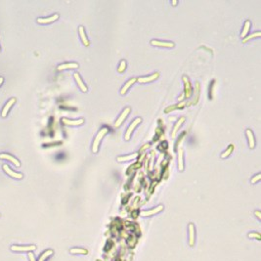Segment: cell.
<instances>
[{"label":"cell","instance_id":"1","mask_svg":"<svg viewBox=\"0 0 261 261\" xmlns=\"http://www.w3.org/2000/svg\"><path fill=\"white\" fill-rule=\"evenodd\" d=\"M109 129L108 127H103L100 129V131L98 132V134L96 135L95 139H94V142H93V146H92V151L93 153H96L98 151V147H99V144H100V141L103 139V137L106 135V134L108 133Z\"/></svg>","mask_w":261,"mask_h":261},{"label":"cell","instance_id":"2","mask_svg":"<svg viewBox=\"0 0 261 261\" xmlns=\"http://www.w3.org/2000/svg\"><path fill=\"white\" fill-rule=\"evenodd\" d=\"M141 121H142V119H141V117H137V118H135V119H134V121L130 123L129 127L127 128V130H126V133H125V136H124L125 140H129V139H130V135H131L132 131H133L134 128H135L136 126L141 122Z\"/></svg>","mask_w":261,"mask_h":261},{"label":"cell","instance_id":"3","mask_svg":"<svg viewBox=\"0 0 261 261\" xmlns=\"http://www.w3.org/2000/svg\"><path fill=\"white\" fill-rule=\"evenodd\" d=\"M35 249H36V246H35V245H26V246L12 245L11 246V250H13V251H27V252H31Z\"/></svg>","mask_w":261,"mask_h":261},{"label":"cell","instance_id":"4","mask_svg":"<svg viewBox=\"0 0 261 261\" xmlns=\"http://www.w3.org/2000/svg\"><path fill=\"white\" fill-rule=\"evenodd\" d=\"M129 112H130V108H129V107H126V108L123 110V112H122L121 114V116H118L117 121H116V123H115V126H116V127H118V126L123 122V121L125 119V117L128 116Z\"/></svg>","mask_w":261,"mask_h":261},{"label":"cell","instance_id":"5","mask_svg":"<svg viewBox=\"0 0 261 261\" xmlns=\"http://www.w3.org/2000/svg\"><path fill=\"white\" fill-rule=\"evenodd\" d=\"M151 43L154 46H159V47H173L174 43L170 41H161V40H156L154 39L151 41Z\"/></svg>","mask_w":261,"mask_h":261},{"label":"cell","instance_id":"6","mask_svg":"<svg viewBox=\"0 0 261 261\" xmlns=\"http://www.w3.org/2000/svg\"><path fill=\"white\" fill-rule=\"evenodd\" d=\"M159 73H154L151 75H147V76H143V77H139L137 78V80L141 83H144V82H149V81H153L154 79H157L159 77Z\"/></svg>","mask_w":261,"mask_h":261},{"label":"cell","instance_id":"7","mask_svg":"<svg viewBox=\"0 0 261 261\" xmlns=\"http://www.w3.org/2000/svg\"><path fill=\"white\" fill-rule=\"evenodd\" d=\"M3 169L6 171L7 174H9L11 175L12 177H15V178H18V179H21V178H23V174L22 173H18V172H15L14 170H12V169L7 165V164H4L3 165Z\"/></svg>","mask_w":261,"mask_h":261},{"label":"cell","instance_id":"8","mask_svg":"<svg viewBox=\"0 0 261 261\" xmlns=\"http://www.w3.org/2000/svg\"><path fill=\"white\" fill-rule=\"evenodd\" d=\"M163 209H164L163 206H159L158 207H154V208H153L151 210L142 211V212H141V215H142V216H151V215H154V214L159 212V211H161Z\"/></svg>","mask_w":261,"mask_h":261},{"label":"cell","instance_id":"9","mask_svg":"<svg viewBox=\"0 0 261 261\" xmlns=\"http://www.w3.org/2000/svg\"><path fill=\"white\" fill-rule=\"evenodd\" d=\"M59 18L58 14H54L51 17H48V18H38L37 19V22L39 24H47V23H51L54 22L55 20H57Z\"/></svg>","mask_w":261,"mask_h":261},{"label":"cell","instance_id":"10","mask_svg":"<svg viewBox=\"0 0 261 261\" xmlns=\"http://www.w3.org/2000/svg\"><path fill=\"white\" fill-rule=\"evenodd\" d=\"M189 244L191 246L194 245L195 243V227L194 224H189Z\"/></svg>","mask_w":261,"mask_h":261},{"label":"cell","instance_id":"11","mask_svg":"<svg viewBox=\"0 0 261 261\" xmlns=\"http://www.w3.org/2000/svg\"><path fill=\"white\" fill-rule=\"evenodd\" d=\"M15 101H16V99H15V98H11L10 100H9L8 102H7V104L5 105V107L3 108L2 112H1V116H6L7 112H9V110L11 109V107H12V106L14 105V103H15Z\"/></svg>","mask_w":261,"mask_h":261},{"label":"cell","instance_id":"12","mask_svg":"<svg viewBox=\"0 0 261 261\" xmlns=\"http://www.w3.org/2000/svg\"><path fill=\"white\" fill-rule=\"evenodd\" d=\"M62 121L66 123L67 125H79L81 123H83V119L80 118V119H75V121H74V119H68V118H63L62 119Z\"/></svg>","mask_w":261,"mask_h":261},{"label":"cell","instance_id":"13","mask_svg":"<svg viewBox=\"0 0 261 261\" xmlns=\"http://www.w3.org/2000/svg\"><path fill=\"white\" fill-rule=\"evenodd\" d=\"M246 136L249 138V147L250 149H253V148L255 147V139L254 136H253V133L250 129L246 130Z\"/></svg>","mask_w":261,"mask_h":261},{"label":"cell","instance_id":"14","mask_svg":"<svg viewBox=\"0 0 261 261\" xmlns=\"http://www.w3.org/2000/svg\"><path fill=\"white\" fill-rule=\"evenodd\" d=\"M0 159H9V160H11L12 163L15 164L16 166H20L21 164H20V161L17 159H15L14 157H12L11 154H0Z\"/></svg>","mask_w":261,"mask_h":261},{"label":"cell","instance_id":"15","mask_svg":"<svg viewBox=\"0 0 261 261\" xmlns=\"http://www.w3.org/2000/svg\"><path fill=\"white\" fill-rule=\"evenodd\" d=\"M74 78H75V80H76L77 84H78V85H79L80 89L83 91V92H86V91H87V87L85 86V84L83 83V81L81 80V77H80V75H79L78 74H77V73H74Z\"/></svg>","mask_w":261,"mask_h":261},{"label":"cell","instance_id":"16","mask_svg":"<svg viewBox=\"0 0 261 261\" xmlns=\"http://www.w3.org/2000/svg\"><path fill=\"white\" fill-rule=\"evenodd\" d=\"M78 67V65L76 63H65V64H62L60 66H58V69L62 70V69H76Z\"/></svg>","mask_w":261,"mask_h":261},{"label":"cell","instance_id":"17","mask_svg":"<svg viewBox=\"0 0 261 261\" xmlns=\"http://www.w3.org/2000/svg\"><path fill=\"white\" fill-rule=\"evenodd\" d=\"M183 80H184L185 83V91H186V97H190L191 96V84H190V81L188 80L187 76H183Z\"/></svg>","mask_w":261,"mask_h":261},{"label":"cell","instance_id":"18","mask_svg":"<svg viewBox=\"0 0 261 261\" xmlns=\"http://www.w3.org/2000/svg\"><path fill=\"white\" fill-rule=\"evenodd\" d=\"M52 254H53V250H52V249H47V250H45L44 252H42L41 254L39 255L38 261H46V259H47L49 256H51Z\"/></svg>","mask_w":261,"mask_h":261},{"label":"cell","instance_id":"19","mask_svg":"<svg viewBox=\"0 0 261 261\" xmlns=\"http://www.w3.org/2000/svg\"><path fill=\"white\" fill-rule=\"evenodd\" d=\"M184 121H185V117H181V118H179V119H178V121L175 123L174 127H173V130H172V134H171V136H172V137H174V136H175L176 132L178 131L179 127H180V126L182 125V123L184 122Z\"/></svg>","mask_w":261,"mask_h":261},{"label":"cell","instance_id":"20","mask_svg":"<svg viewBox=\"0 0 261 261\" xmlns=\"http://www.w3.org/2000/svg\"><path fill=\"white\" fill-rule=\"evenodd\" d=\"M138 157V153H134V154H128V156H122V157H118L116 159L117 161H126V160H130V159H135Z\"/></svg>","mask_w":261,"mask_h":261},{"label":"cell","instance_id":"21","mask_svg":"<svg viewBox=\"0 0 261 261\" xmlns=\"http://www.w3.org/2000/svg\"><path fill=\"white\" fill-rule=\"evenodd\" d=\"M136 80H137L136 78H131V79H129V80L122 86V88H121V94H124V93L126 92V91H127V90L129 89V87H130Z\"/></svg>","mask_w":261,"mask_h":261},{"label":"cell","instance_id":"22","mask_svg":"<svg viewBox=\"0 0 261 261\" xmlns=\"http://www.w3.org/2000/svg\"><path fill=\"white\" fill-rule=\"evenodd\" d=\"M78 31H79L80 37H81V39H82V41H83L84 45H86V46L89 45V41H88V39H87V37H86V35H85V31H84V27H83L82 26H80L79 29H78Z\"/></svg>","mask_w":261,"mask_h":261},{"label":"cell","instance_id":"23","mask_svg":"<svg viewBox=\"0 0 261 261\" xmlns=\"http://www.w3.org/2000/svg\"><path fill=\"white\" fill-rule=\"evenodd\" d=\"M69 251L73 254H87L88 253L86 249H72Z\"/></svg>","mask_w":261,"mask_h":261},{"label":"cell","instance_id":"24","mask_svg":"<svg viewBox=\"0 0 261 261\" xmlns=\"http://www.w3.org/2000/svg\"><path fill=\"white\" fill-rule=\"evenodd\" d=\"M249 27H250V22H249V21H246V22L244 23V26L243 31H242V34H241V36H242V37H244V35L249 32Z\"/></svg>","mask_w":261,"mask_h":261},{"label":"cell","instance_id":"25","mask_svg":"<svg viewBox=\"0 0 261 261\" xmlns=\"http://www.w3.org/2000/svg\"><path fill=\"white\" fill-rule=\"evenodd\" d=\"M178 164H179V170H183L184 169V165H183V151H179V158H178Z\"/></svg>","mask_w":261,"mask_h":261},{"label":"cell","instance_id":"26","mask_svg":"<svg viewBox=\"0 0 261 261\" xmlns=\"http://www.w3.org/2000/svg\"><path fill=\"white\" fill-rule=\"evenodd\" d=\"M233 148H234V147H233V145H230L228 149H227L226 151H225V152L221 154V158H222V159H224V158H226V157L230 156V154L233 152Z\"/></svg>","mask_w":261,"mask_h":261},{"label":"cell","instance_id":"27","mask_svg":"<svg viewBox=\"0 0 261 261\" xmlns=\"http://www.w3.org/2000/svg\"><path fill=\"white\" fill-rule=\"evenodd\" d=\"M260 34H261V32L260 31H255L254 33H252V34H249V36H246L244 39H243V42H246L248 40H249V39H251V38H253V37H256V36H260Z\"/></svg>","mask_w":261,"mask_h":261},{"label":"cell","instance_id":"28","mask_svg":"<svg viewBox=\"0 0 261 261\" xmlns=\"http://www.w3.org/2000/svg\"><path fill=\"white\" fill-rule=\"evenodd\" d=\"M125 68H126V62H125L124 60H122V61L121 62V65H119V67H118V72H119V73L123 72V70L125 69Z\"/></svg>","mask_w":261,"mask_h":261},{"label":"cell","instance_id":"29","mask_svg":"<svg viewBox=\"0 0 261 261\" xmlns=\"http://www.w3.org/2000/svg\"><path fill=\"white\" fill-rule=\"evenodd\" d=\"M249 238L257 239V240H259V241H260V234H258V233H249Z\"/></svg>","mask_w":261,"mask_h":261},{"label":"cell","instance_id":"30","mask_svg":"<svg viewBox=\"0 0 261 261\" xmlns=\"http://www.w3.org/2000/svg\"><path fill=\"white\" fill-rule=\"evenodd\" d=\"M260 177H261V174L260 173H258V174H256L254 177H253L252 179H251V183H256L258 180H260Z\"/></svg>","mask_w":261,"mask_h":261},{"label":"cell","instance_id":"31","mask_svg":"<svg viewBox=\"0 0 261 261\" xmlns=\"http://www.w3.org/2000/svg\"><path fill=\"white\" fill-rule=\"evenodd\" d=\"M29 259H30V261H36V260H35L34 254H33L32 252H29Z\"/></svg>","mask_w":261,"mask_h":261},{"label":"cell","instance_id":"32","mask_svg":"<svg viewBox=\"0 0 261 261\" xmlns=\"http://www.w3.org/2000/svg\"><path fill=\"white\" fill-rule=\"evenodd\" d=\"M255 215L260 219V211H259V212H258V211H255Z\"/></svg>","mask_w":261,"mask_h":261},{"label":"cell","instance_id":"33","mask_svg":"<svg viewBox=\"0 0 261 261\" xmlns=\"http://www.w3.org/2000/svg\"><path fill=\"white\" fill-rule=\"evenodd\" d=\"M3 82V77L2 76H0V85H1V83Z\"/></svg>","mask_w":261,"mask_h":261}]
</instances>
